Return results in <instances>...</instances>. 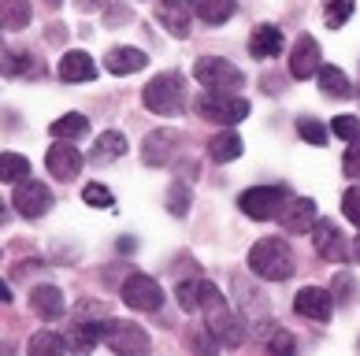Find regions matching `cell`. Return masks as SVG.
Segmentation results:
<instances>
[{
  "mask_svg": "<svg viewBox=\"0 0 360 356\" xmlns=\"http://www.w3.org/2000/svg\"><path fill=\"white\" fill-rule=\"evenodd\" d=\"M101 341L108 345L112 352H149V334H145V327L138 323H101Z\"/></svg>",
  "mask_w": 360,
  "mask_h": 356,
  "instance_id": "cell-7",
  "label": "cell"
},
{
  "mask_svg": "<svg viewBox=\"0 0 360 356\" xmlns=\"http://www.w3.org/2000/svg\"><path fill=\"white\" fill-rule=\"evenodd\" d=\"M319 63H323L319 41H316L312 34H301L297 41H293V48H290V78L304 82V78H312L319 71Z\"/></svg>",
  "mask_w": 360,
  "mask_h": 356,
  "instance_id": "cell-12",
  "label": "cell"
},
{
  "mask_svg": "<svg viewBox=\"0 0 360 356\" xmlns=\"http://www.w3.org/2000/svg\"><path fill=\"white\" fill-rule=\"evenodd\" d=\"M286 201H290L286 186H252V190H245L242 197H238V208H242V216H249V219L268 223V219H278Z\"/></svg>",
  "mask_w": 360,
  "mask_h": 356,
  "instance_id": "cell-6",
  "label": "cell"
},
{
  "mask_svg": "<svg viewBox=\"0 0 360 356\" xmlns=\"http://www.w3.org/2000/svg\"><path fill=\"white\" fill-rule=\"evenodd\" d=\"M342 212H345V219H349L353 227H360V186H349V190H345V197H342Z\"/></svg>",
  "mask_w": 360,
  "mask_h": 356,
  "instance_id": "cell-39",
  "label": "cell"
},
{
  "mask_svg": "<svg viewBox=\"0 0 360 356\" xmlns=\"http://www.w3.org/2000/svg\"><path fill=\"white\" fill-rule=\"evenodd\" d=\"M197 308L205 312V319H208V338L216 341V345L238 349V345L245 341V319H238V315L231 312L226 297H223L212 282H201V305H197Z\"/></svg>",
  "mask_w": 360,
  "mask_h": 356,
  "instance_id": "cell-1",
  "label": "cell"
},
{
  "mask_svg": "<svg viewBox=\"0 0 360 356\" xmlns=\"http://www.w3.org/2000/svg\"><path fill=\"white\" fill-rule=\"evenodd\" d=\"M193 11H197V19L208 22V26H219L234 15V0H186Z\"/></svg>",
  "mask_w": 360,
  "mask_h": 356,
  "instance_id": "cell-24",
  "label": "cell"
},
{
  "mask_svg": "<svg viewBox=\"0 0 360 356\" xmlns=\"http://www.w3.org/2000/svg\"><path fill=\"white\" fill-rule=\"evenodd\" d=\"M45 4H49V8H56V4H60V0H45Z\"/></svg>",
  "mask_w": 360,
  "mask_h": 356,
  "instance_id": "cell-45",
  "label": "cell"
},
{
  "mask_svg": "<svg viewBox=\"0 0 360 356\" xmlns=\"http://www.w3.org/2000/svg\"><path fill=\"white\" fill-rule=\"evenodd\" d=\"M245 152V141L234 134V130H223V134H216L208 141V156H212V164H231L238 160V156Z\"/></svg>",
  "mask_w": 360,
  "mask_h": 356,
  "instance_id": "cell-23",
  "label": "cell"
},
{
  "mask_svg": "<svg viewBox=\"0 0 360 356\" xmlns=\"http://www.w3.org/2000/svg\"><path fill=\"white\" fill-rule=\"evenodd\" d=\"M11 208H15L22 219H41V216H49V208H52V193H49L45 182L22 178V182H15V197H11Z\"/></svg>",
  "mask_w": 360,
  "mask_h": 356,
  "instance_id": "cell-8",
  "label": "cell"
},
{
  "mask_svg": "<svg viewBox=\"0 0 360 356\" xmlns=\"http://www.w3.org/2000/svg\"><path fill=\"white\" fill-rule=\"evenodd\" d=\"M193 108H197V115H201V119H208V123L238 126L249 115V100L238 97V93H216V89H208V93L197 97Z\"/></svg>",
  "mask_w": 360,
  "mask_h": 356,
  "instance_id": "cell-4",
  "label": "cell"
},
{
  "mask_svg": "<svg viewBox=\"0 0 360 356\" xmlns=\"http://www.w3.org/2000/svg\"><path fill=\"white\" fill-rule=\"evenodd\" d=\"M123 152H127V138L119 134V130H104V134H101L97 141H93L89 160L97 164V167H104V164H115Z\"/></svg>",
  "mask_w": 360,
  "mask_h": 356,
  "instance_id": "cell-22",
  "label": "cell"
},
{
  "mask_svg": "<svg viewBox=\"0 0 360 356\" xmlns=\"http://www.w3.org/2000/svg\"><path fill=\"white\" fill-rule=\"evenodd\" d=\"M56 74L63 78V82H89V78H97V63H93L89 52L71 48V52H63Z\"/></svg>",
  "mask_w": 360,
  "mask_h": 356,
  "instance_id": "cell-19",
  "label": "cell"
},
{
  "mask_svg": "<svg viewBox=\"0 0 360 356\" xmlns=\"http://www.w3.org/2000/svg\"><path fill=\"white\" fill-rule=\"evenodd\" d=\"M179 149H182V134H179V130L160 126V130H153V134L141 141V160H145V167H164V164L175 160Z\"/></svg>",
  "mask_w": 360,
  "mask_h": 356,
  "instance_id": "cell-11",
  "label": "cell"
},
{
  "mask_svg": "<svg viewBox=\"0 0 360 356\" xmlns=\"http://www.w3.org/2000/svg\"><path fill=\"white\" fill-rule=\"evenodd\" d=\"M342 171H345V178H360V134L349 141V149H345V156H342Z\"/></svg>",
  "mask_w": 360,
  "mask_h": 356,
  "instance_id": "cell-38",
  "label": "cell"
},
{
  "mask_svg": "<svg viewBox=\"0 0 360 356\" xmlns=\"http://www.w3.org/2000/svg\"><path fill=\"white\" fill-rule=\"evenodd\" d=\"M312 245H316V253L323 256V260H335V263H345L349 260V242H345V234L338 223H330V219H316L312 223Z\"/></svg>",
  "mask_w": 360,
  "mask_h": 356,
  "instance_id": "cell-10",
  "label": "cell"
},
{
  "mask_svg": "<svg viewBox=\"0 0 360 356\" xmlns=\"http://www.w3.org/2000/svg\"><path fill=\"white\" fill-rule=\"evenodd\" d=\"M145 63H149V56H145L141 48H130V45L112 48L108 56H104V67L112 74H138V71H145Z\"/></svg>",
  "mask_w": 360,
  "mask_h": 356,
  "instance_id": "cell-21",
  "label": "cell"
},
{
  "mask_svg": "<svg viewBox=\"0 0 360 356\" xmlns=\"http://www.w3.org/2000/svg\"><path fill=\"white\" fill-rule=\"evenodd\" d=\"M52 130V138H63V141H71V138H82L86 130H89V119L82 112H68L63 119H56V123L49 126Z\"/></svg>",
  "mask_w": 360,
  "mask_h": 356,
  "instance_id": "cell-26",
  "label": "cell"
},
{
  "mask_svg": "<svg viewBox=\"0 0 360 356\" xmlns=\"http://www.w3.org/2000/svg\"><path fill=\"white\" fill-rule=\"evenodd\" d=\"M141 104L156 115H179L186 108V78L179 71L156 74L153 82L141 89Z\"/></svg>",
  "mask_w": 360,
  "mask_h": 356,
  "instance_id": "cell-3",
  "label": "cell"
},
{
  "mask_svg": "<svg viewBox=\"0 0 360 356\" xmlns=\"http://www.w3.org/2000/svg\"><path fill=\"white\" fill-rule=\"evenodd\" d=\"M97 345H101V327H89V323L71 327V334H68V349L86 352V349H97Z\"/></svg>",
  "mask_w": 360,
  "mask_h": 356,
  "instance_id": "cell-29",
  "label": "cell"
},
{
  "mask_svg": "<svg viewBox=\"0 0 360 356\" xmlns=\"http://www.w3.org/2000/svg\"><path fill=\"white\" fill-rule=\"evenodd\" d=\"M297 134L309 141V145H323L327 141V126L319 123V119H312V115H301L297 119Z\"/></svg>",
  "mask_w": 360,
  "mask_h": 356,
  "instance_id": "cell-34",
  "label": "cell"
},
{
  "mask_svg": "<svg viewBox=\"0 0 360 356\" xmlns=\"http://www.w3.org/2000/svg\"><path fill=\"white\" fill-rule=\"evenodd\" d=\"M349 15H353V0H330L327 11H323V19H327L330 30H342V26L349 22Z\"/></svg>",
  "mask_w": 360,
  "mask_h": 356,
  "instance_id": "cell-31",
  "label": "cell"
},
{
  "mask_svg": "<svg viewBox=\"0 0 360 356\" xmlns=\"http://www.w3.org/2000/svg\"><path fill=\"white\" fill-rule=\"evenodd\" d=\"M30 4L26 0H0V30H26Z\"/></svg>",
  "mask_w": 360,
  "mask_h": 356,
  "instance_id": "cell-25",
  "label": "cell"
},
{
  "mask_svg": "<svg viewBox=\"0 0 360 356\" xmlns=\"http://www.w3.org/2000/svg\"><path fill=\"white\" fill-rule=\"evenodd\" d=\"M319 89H323V97L330 100H349L353 97V82H349V74H345L342 67H327V63H319Z\"/></svg>",
  "mask_w": 360,
  "mask_h": 356,
  "instance_id": "cell-20",
  "label": "cell"
},
{
  "mask_svg": "<svg viewBox=\"0 0 360 356\" xmlns=\"http://www.w3.org/2000/svg\"><path fill=\"white\" fill-rule=\"evenodd\" d=\"M278 223H283V230H290V234L309 230L316 223V201L312 197H290L286 208L278 212Z\"/></svg>",
  "mask_w": 360,
  "mask_h": 356,
  "instance_id": "cell-16",
  "label": "cell"
},
{
  "mask_svg": "<svg viewBox=\"0 0 360 356\" xmlns=\"http://www.w3.org/2000/svg\"><path fill=\"white\" fill-rule=\"evenodd\" d=\"M330 134L342 138V141H353L360 134V119L356 115H338V119H330Z\"/></svg>",
  "mask_w": 360,
  "mask_h": 356,
  "instance_id": "cell-37",
  "label": "cell"
},
{
  "mask_svg": "<svg viewBox=\"0 0 360 356\" xmlns=\"http://www.w3.org/2000/svg\"><path fill=\"white\" fill-rule=\"evenodd\" d=\"M283 45H286V37H283V30L278 26H271V22H260L257 30L249 34V52L257 60H275L278 52H283Z\"/></svg>",
  "mask_w": 360,
  "mask_h": 356,
  "instance_id": "cell-18",
  "label": "cell"
},
{
  "mask_svg": "<svg viewBox=\"0 0 360 356\" xmlns=\"http://www.w3.org/2000/svg\"><path fill=\"white\" fill-rule=\"evenodd\" d=\"M45 167H49L52 178L71 182V178H78V171H82V152H78L75 145H68L63 138H56V145L45 152Z\"/></svg>",
  "mask_w": 360,
  "mask_h": 356,
  "instance_id": "cell-14",
  "label": "cell"
},
{
  "mask_svg": "<svg viewBox=\"0 0 360 356\" xmlns=\"http://www.w3.org/2000/svg\"><path fill=\"white\" fill-rule=\"evenodd\" d=\"M249 271L257 275V279L264 282H286L290 275H293V253H290V245L283 242V237H260L257 245L249 249Z\"/></svg>",
  "mask_w": 360,
  "mask_h": 356,
  "instance_id": "cell-2",
  "label": "cell"
},
{
  "mask_svg": "<svg viewBox=\"0 0 360 356\" xmlns=\"http://www.w3.org/2000/svg\"><path fill=\"white\" fill-rule=\"evenodd\" d=\"M330 297H335V305H349L356 297V286H353V275L349 271H338L335 282H330Z\"/></svg>",
  "mask_w": 360,
  "mask_h": 356,
  "instance_id": "cell-32",
  "label": "cell"
},
{
  "mask_svg": "<svg viewBox=\"0 0 360 356\" xmlns=\"http://www.w3.org/2000/svg\"><path fill=\"white\" fill-rule=\"evenodd\" d=\"M68 349V338L63 334H52V331H41L30 338V352H63Z\"/></svg>",
  "mask_w": 360,
  "mask_h": 356,
  "instance_id": "cell-33",
  "label": "cell"
},
{
  "mask_svg": "<svg viewBox=\"0 0 360 356\" xmlns=\"http://www.w3.org/2000/svg\"><path fill=\"white\" fill-rule=\"evenodd\" d=\"M275 338H268V349L271 352H293V338L290 334H283V331H271Z\"/></svg>",
  "mask_w": 360,
  "mask_h": 356,
  "instance_id": "cell-40",
  "label": "cell"
},
{
  "mask_svg": "<svg viewBox=\"0 0 360 356\" xmlns=\"http://www.w3.org/2000/svg\"><path fill=\"white\" fill-rule=\"evenodd\" d=\"M30 308L41 315L45 323H56V319H63V312H68V297H63V289H56V286H34L30 289Z\"/></svg>",
  "mask_w": 360,
  "mask_h": 356,
  "instance_id": "cell-15",
  "label": "cell"
},
{
  "mask_svg": "<svg viewBox=\"0 0 360 356\" xmlns=\"http://www.w3.org/2000/svg\"><path fill=\"white\" fill-rule=\"evenodd\" d=\"M82 201L93 204V208H115V197L108 186H101V182H89V186L82 190Z\"/></svg>",
  "mask_w": 360,
  "mask_h": 356,
  "instance_id": "cell-36",
  "label": "cell"
},
{
  "mask_svg": "<svg viewBox=\"0 0 360 356\" xmlns=\"http://www.w3.org/2000/svg\"><path fill=\"white\" fill-rule=\"evenodd\" d=\"M175 297H179L182 312H197V305H201V282H179Z\"/></svg>",
  "mask_w": 360,
  "mask_h": 356,
  "instance_id": "cell-35",
  "label": "cell"
},
{
  "mask_svg": "<svg viewBox=\"0 0 360 356\" xmlns=\"http://www.w3.org/2000/svg\"><path fill=\"white\" fill-rule=\"evenodd\" d=\"M193 78L201 82L205 89H216V93H234V89L245 86V74L242 67H234L231 60L223 56H205L193 63Z\"/></svg>",
  "mask_w": 360,
  "mask_h": 356,
  "instance_id": "cell-5",
  "label": "cell"
},
{
  "mask_svg": "<svg viewBox=\"0 0 360 356\" xmlns=\"http://www.w3.org/2000/svg\"><path fill=\"white\" fill-rule=\"evenodd\" d=\"M190 201H193V193H190V186H182V182H175V186L167 190V212L175 219H182L190 212Z\"/></svg>",
  "mask_w": 360,
  "mask_h": 356,
  "instance_id": "cell-30",
  "label": "cell"
},
{
  "mask_svg": "<svg viewBox=\"0 0 360 356\" xmlns=\"http://www.w3.org/2000/svg\"><path fill=\"white\" fill-rule=\"evenodd\" d=\"M30 178V160L19 152H0V182H22Z\"/></svg>",
  "mask_w": 360,
  "mask_h": 356,
  "instance_id": "cell-27",
  "label": "cell"
},
{
  "mask_svg": "<svg viewBox=\"0 0 360 356\" xmlns=\"http://www.w3.org/2000/svg\"><path fill=\"white\" fill-rule=\"evenodd\" d=\"M4 216H8V208H4V197H0V223H4Z\"/></svg>",
  "mask_w": 360,
  "mask_h": 356,
  "instance_id": "cell-44",
  "label": "cell"
},
{
  "mask_svg": "<svg viewBox=\"0 0 360 356\" xmlns=\"http://www.w3.org/2000/svg\"><path fill=\"white\" fill-rule=\"evenodd\" d=\"M123 305L134 308V312H160L164 289H160V282L149 279V275H130L123 282Z\"/></svg>",
  "mask_w": 360,
  "mask_h": 356,
  "instance_id": "cell-9",
  "label": "cell"
},
{
  "mask_svg": "<svg viewBox=\"0 0 360 356\" xmlns=\"http://www.w3.org/2000/svg\"><path fill=\"white\" fill-rule=\"evenodd\" d=\"M293 312L304 315V319H312V323H327L330 315H335V297H330V289L304 286L301 294L293 297Z\"/></svg>",
  "mask_w": 360,
  "mask_h": 356,
  "instance_id": "cell-13",
  "label": "cell"
},
{
  "mask_svg": "<svg viewBox=\"0 0 360 356\" xmlns=\"http://www.w3.org/2000/svg\"><path fill=\"white\" fill-rule=\"evenodd\" d=\"M8 301H11V289H8L4 282H0V305H8Z\"/></svg>",
  "mask_w": 360,
  "mask_h": 356,
  "instance_id": "cell-43",
  "label": "cell"
},
{
  "mask_svg": "<svg viewBox=\"0 0 360 356\" xmlns=\"http://www.w3.org/2000/svg\"><path fill=\"white\" fill-rule=\"evenodd\" d=\"M108 22L115 26V22H130V8L127 4H115L112 11H108Z\"/></svg>",
  "mask_w": 360,
  "mask_h": 356,
  "instance_id": "cell-41",
  "label": "cell"
},
{
  "mask_svg": "<svg viewBox=\"0 0 360 356\" xmlns=\"http://www.w3.org/2000/svg\"><path fill=\"white\" fill-rule=\"evenodd\" d=\"M156 22L171 37H186L190 34V4L186 0H156Z\"/></svg>",
  "mask_w": 360,
  "mask_h": 356,
  "instance_id": "cell-17",
  "label": "cell"
},
{
  "mask_svg": "<svg viewBox=\"0 0 360 356\" xmlns=\"http://www.w3.org/2000/svg\"><path fill=\"white\" fill-rule=\"evenodd\" d=\"M104 4H108V0H78V8H82V11H93V8H104Z\"/></svg>",
  "mask_w": 360,
  "mask_h": 356,
  "instance_id": "cell-42",
  "label": "cell"
},
{
  "mask_svg": "<svg viewBox=\"0 0 360 356\" xmlns=\"http://www.w3.org/2000/svg\"><path fill=\"white\" fill-rule=\"evenodd\" d=\"M0 74H41V67H37V63L26 56V52H4V56H0Z\"/></svg>",
  "mask_w": 360,
  "mask_h": 356,
  "instance_id": "cell-28",
  "label": "cell"
}]
</instances>
